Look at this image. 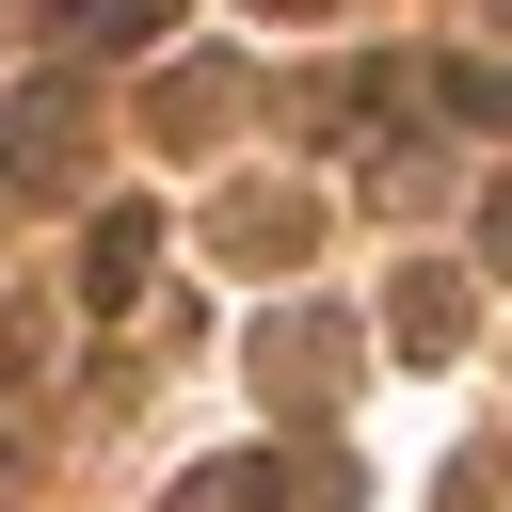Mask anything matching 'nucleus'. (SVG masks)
Returning <instances> with one entry per match:
<instances>
[{
  "label": "nucleus",
  "mask_w": 512,
  "mask_h": 512,
  "mask_svg": "<svg viewBox=\"0 0 512 512\" xmlns=\"http://www.w3.org/2000/svg\"><path fill=\"white\" fill-rule=\"evenodd\" d=\"M176 0H64V48H160Z\"/></svg>",
  "instance_id": "1"
}]
</instances>
